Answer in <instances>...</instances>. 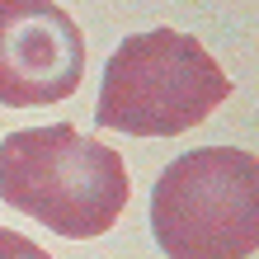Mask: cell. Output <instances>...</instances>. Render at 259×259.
I'll use <instances>...</instances> for the list:
<instances>
[{"label": "cell", "instance_id": "obj_1", "mask_svg": "<svg viewBox=\"0 0 259 259\" xmlns=\"http://www.w3.org/2000/svg\"><path fill=\"white\" fill-rule=\"evenodd\" d=\"M127 193L123 156L71 123L24 127L0 142V198L66 240L113 231Z\"/></svg>", "mask_w": 259, "mask_h": 259}, {"label": "cell", "instance_id": "obj_2", "mask_svg": "<svg viewBox=\"0 0 259 259\" xmlns=\"http://www.w3.org/2000/svg\"><path fill=\"white\" fill-rule=\"evenodd\" d=\"M226 95L231 80L198 38L151 28L123 38V48L109 57L95 123L127 137H179L207 123Z\"/></svg>", "mask_w": 259, "mask_h": 259}, {"label": "cell", "instance_id": "obj_3", "mask_svg": "<svg viewBox=\"0 0 259 259\" xmlns=\"http://www.w3.org/2000/svg\"><path fill=\"white\" fill-rule=\"evenodd\" d=\"M151 231L170 259H250L259 250V156L198 146L151 189Z\"/></svg>", "mask_w": 259, "mask_h": 259}, {"label": "cell", "instance_id": "obj_4", "mask_svg": "<svg viewBox=\"0 0 259 259\" xmlns=\"http://www.w3.org/2000/svg\"><path fill=\"white\" fill-rule=\"evenodd\" d=\"M85 80V38L52 0H0V104L42 109Z\"/></svg>", "mask_w": 259, "mask_h": 259}, {"label": "cell", "instance_id": "obj_5", "mask_svg": "<svg viewBox=\"0 0 259 259\" xmlns=\"http://www.w3.org/2000/svg\"><path fill=\"white\" fill-rule=\"evenodd\" d=\"M0 259H52L42 245H33L28 236L10 231V226H0Z\"/></svg>", "mask_w": 259, "mask_h": 259}]
</instances>
